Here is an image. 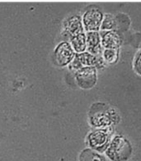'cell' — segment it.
Masks as SVG:
<instances>
[{"label":"cell","mask_w":141,"mask_h":161,"mask_svg":"<svg viewBox=\"0 0 141 161\" xmlns=\"http://www.w3.org/2000/svg\"><path fill=\"white\" fill-rule=\"evenodd\" d=\"M101 36V46L103 49L118 50L121 45V38L115 31H105Z\"/></svg>","instance_id":"obj_9"},{"label":"cell","mask_w":141,"mask_h":161,"mask_svg":"<svg viewBox=\"0 0 141 161\" xmlns=\"http://www.w3.org/2000/svg\"><path fill=\"white\" fill-rule=\"evenodd\" d=\"M104 61L102 56L100 57L99 55H95L91 54L88 51H85L83 53H76L73 60L69 64L71 69L77 71L83 67L85 66H101Z\"/></svg>","instance_id":"obj_5"},{"label":"cell","mask_w":141,"mask_h":161,"mask_svg":"<svg viewBox=\"0 0 141 161\" xmlns=\"http://www.w3.org/2000/svg\"><path fill=\"white\" fill-rule=\"evenodd\" d=\"M79 161H107L106 155L97 152L90 148H86L82 150L79 157Z\"/></svg>","instance_id":"obj_12"},{"label":"cell","mask_w":141,"mask_h":161,"mask_svg":"<svg viewBox=\"0 0 141 161\" xmlns=\"http://www.w3.org/2000/svg\"></svg>","instance_id":"obj_16"},{"label":"cell","mask_w":141,"mask_h":161,"mask_svg":"<svg viewBox=\"0 0 141 161\" xmlns=\"http://www.w3.org/2000/svg\"><path fill=\"white\" fill-rule=\"evenodd\" d=\"M88 121L94 128L113 127L119 123L120 117L114 108L103 103H95L88 112Z\"/></svg>","instance_id":"obj_1"},{"label":"cell","mask_w":141,"mask_h":161,"mask_svg":"<svg viewBox=\"0 0 141 161\" xmlns=\"http://www.w3.org/2000/svg\"><path fill=\"white\" fill-rule=\"evenodd\" d=\"M104 154L111 161H128L132 156V145L126 137L115 135Z\"/></svg>","instance_id":"obj_2"},{"label":"cell","mask_w":141,"mask_h":161,"mask_svg":"<svg viewBox=\"0 0 141 161\" xmlns=\"http://www.w3.org/2000/svg\"><path fill=\"white\" fill-rule=\"evenodd\" d=\"M117 27V21L116 18L111 14H105L103 20L101 22V31H113Z\"/></svg>","instance_id":"obj_14"},{"label":"cell","mask_w":141,"mask_h":161,"mask_svg":"<svg viewBox=\"0 0 141 161\" xmlns=\"http://www.w3.org/2000/svg\"><path fill=\"white\" fill-rule=\"evenodd\" d=\"M114 136L113 127L94 128L86 137V145L88 148L104 154Z\"/></svg>","instance_id":"obj_3"},{"label":"cell","mask_w":141,"mask_h":161,"mask_svg":"<svg viewBox=\"0 0 141 161\" xmlns=\"http://www.w3.org/2000/svg\"><path fill=\"white\" fill-rule=\"evenodd\" d=\"M87 51L95 55L102 53L101 36L99 31H88L87 32Z\"/></svg>","instance_id":"obj_8"},{"label":"cell","mask_w":141,"mask_h":161,"mask_svg":"<svg viewBox=\"0 0 141 161\" xmlns=\"http://www.w3.org/2000/svg\"><path fill=\"white\" fill-rule=\"evenodd\" d=\"M76 52L71 46L70 42H62L55 50V60L60 67L68 66L75 57Z\"/></svg>","instance_id":"obj_6"},{"label":"cell","mask_w":141,"mask_h":161,"mask_svg":"<svg viewBox=\"0 0 141 161\" xmlns=\"http://www.w3.org/2000/svg\"><path fill=\"white\" fill-rule=\"evenodd\" d=\"M104 15L98 8H90L87 10L82 17L84 30L88 31H99Z\"/></svg>","instance_id":"obj_7"},{"label":"cell","mask_w":141,"mask_h":161,"mask_svg":"<svg viewBox=\"0 0 141 161\" xmlns=\"http://www.w3.org/2000/svg\"><path fill=\"white\" fill-rule=\"evenodd\" d=\"M64 30L70 36L84 32L85 30L81 17L79 15H73L68 18L64 22Z\"/></svg>","instance_id":"obj_10"},{"label":"cell","mask_w":141,"mask_h":161,"mask_svg":"<svg viewBox=\"0 0 141 161\" xmlns=\"http://www.w3.org/2000/svg\"><path fill=\"white\" fill-rule=\"evenodd\" d=\"M134 69L138 75L141 76V51H139L134 58Z\"/></svg>","instance_id":"obj_15"},{"label":"cell","mask_w":141,"mask_h":161,"mask_svg":"<svg viewBox=\"0 0 141 161\" xmlns=\"http://www.w3.org/2000/svg\"><path fill=\"white\" fill-rule=\"evenodd\" d=\"M69 42L76 53H83L87 51V34L85 32L70 36Z\"/></svg>","instance_id":"obj_11"},{"label":"cell","mask_w":141,"mask_h":161,"mask_svg":"<svg viewBox=\"0 0 141 161\" xmlns=\"http://www.w3.org/2000/svg\"><path fill=\"white\" fill-rule=\"evenodd\" d=\"M74 79L82 89H91L97 82V69L95 66H85L75 71Z\"/></svg>","instance_id":"obj_4"},{"label":"cell","mask_w":141,"mask_h":161,"mask_svg":"<svg viewBox=\"0 0 141 161\" xmlns=\"http://www.w3.org/2000/svg\"><path fill=\"white\" fill-rule=\"evenodd\" d=\"M101 54H102L101 56L103 58L104 62L110 64L117 63L119 58L118 50H115V49H103Z\"/></svg>","instance_id":"obj_13"}]
</instances>
